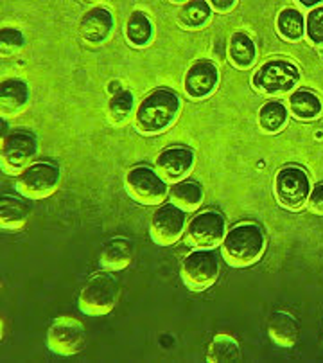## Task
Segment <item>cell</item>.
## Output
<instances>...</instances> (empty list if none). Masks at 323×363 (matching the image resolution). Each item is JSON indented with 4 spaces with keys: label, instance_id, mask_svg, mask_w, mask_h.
Masks as SVG:
<instances>
[{
    "label": "cell",
    "instance_id": "d6986e66",
    "mask_svg": "<svg viewBox=\"0 0 323 363\" xmlns=\"http://www.w3.org/2000/svg\"><path fill=\"white\" fill-rule=\"evenodd\" d=\"M133 259V247L124 238H115L104 245L101 252V267L106 272L124 270Z\"/></svg>",
    "mask_w": 323,
    "mask_h": 363
},
{
    "label": "cell",
    "instance_id": "7c38bea8",
    "mask_svg": "<svg viewBox=\"0 0 323 363\" xmlns=\"http://www.w3.org/2000/svg\"><path fill=\"white\" fill-rule=\"evenodd\" d=\"M185 230V211L174 203L162 205L151 218L149 234L151 240L160 247L174 245Z\"/></svg>",
    "mask_w": 323,
    "mask_h": 363
},
{
    "label": "cell",
    "instance_id": "30bf717a",
    "mask_svg": "<svg viewBox=\"0 0 323 363\" xmlns=\"http://www.w3.org/2000/svg\"><path fill=\"white\" fill-rule=\"evenodd\" d=\"M47 345L60 356L79 354L86 345L85 325L72 317H60L47 331Z\"/></svg>",
    "mask_w": 323,
    "mask_h": 363
},
{
    "label": "cell",
    "instance_id": "8992f818",
    "mask_svg": "<svg viewBox=\"0 0 323 363\" xmlns=\"http://www.w3.org/2000/svg\"><path fill=\"white\" fill-rule=\"evenodd\" d=\"M220 261L210 250H194L183 259L180 268L181 281L193 291H205L220 277Z\"/></svg>",
    "mask_w": 323,
    "mask_h": 363
},
{
    "label": "cell",
    "instance_id": "4dcf8cb0",
    "mask_svg": "<svg viewBox=\"0 0 323 363\" xmlns=\"http://www.w3.org/2000/svg\"><path fill=\"white\" fill-rule=\"evenodd\" d=\"M307 205H309V211H311L312 214L323 216V184H319V186H316L314 189L311 191Z\"/></svg>",
    "mask_w": 323,
    "mask_h": 363
},
{
    "label": "cell",
    "instance_id": "ffe728a7",
    "mask_svg": "<svg viewBox=\"0 0 323 363\" xmlns=\"http://www.w3.org/2000/svg\"><path fill=\"white\" fill-rule=\"evenodd\" d=\"M153 35L154 29L149 16L144 11L131 13L126 22V28H124V36H126L128 43L131 47L142 49V47H147L153 42Z\"/></svg>",
    "mask_w": 323,
    "mask_h": 363
},
{
    "label": "cell",
    "instance_id": "9a60e30c",
    "mask_svg": "<svg viewBox=\"0 0 323 363\" xmlns=\"http://www.w3.org/2000/svg\"><path fill=\"white\" fill-rule=\"evenodd\" d=\"M113 13L108 8H92L79 18L77 29H79L81 38L85 42L99 45V43L106 42L113 33Z\"/></svg>",
    "mask_w": 323,
    "mask_h": 363
},
{
    "label": "cell",
    "instance_id": "d6a6232c",
    "mask_svg": "<svg viewBox=\"0 0 323 363\" xmlns=\"http://www.w3.org/2000/svg\"><path fill=\"white\" fill-rule=\"evenodd\" d=\"M300 6H304V8H318V6H322V2H312V0H302Z\"/></svg>",
    "mask_w": 323,
    "mask_h": 363
},
{
    "label": "cell",
    "instance_id": "5b68a950",
    "mask_svg": "<svg viewBox=\"0 0 323 363\" xmlns=\"http://www.w3.org/2000/svg\"><path fill=\"white\" fill-rule=\"evenodd\" d=\"M124 187L131 200L142 205H158L169 194L167 182L147 166H137L128 171Z\"/></svg>",
    "mask_w": 323,
    "mask_h": 363
},
{
    "label": "cell",
    "instance_id": "ba28073f",
    "mask_svg": "<svg viewBox=\"0 0 323 363\" xmlns=\"http://www.w3.org/2000/svg\"><path fill=\"white\" fill-rule=\"evenodd\" d=\"M38 140L27 132H15L2 140L0 162L8 174H22L36 160Z\"/></svg>",
    "mask_w": 323,
    "mask_h": 363
},
{
    "label": "cell",
    "instance_id": "52a82bcc",
    "mask_svg": "<svg viewBox=\"0 0 323 363\" xmlns=\"http://www.w3.org/2000/svg\"><path fill=\"white\" fill-rule=\"evenodd\" d=\"M311 194V182L304 169L295 166L284 167L275 177V196L288 211H300Z\"/></svg>",
    "mask_w": 323,
    "mask_h": 363
},
{
    "label": "cell",
    "instance_id": "83f0119b",
    "mask_svg": "<svg viewBox=\"0 0 323 363\" xmlns=\"http://www.w3.org/2000/svg\"><path fill=\"white\" fill-rule=\"evenodd\" d=\"M241 359V351H239L237 342L227 335H217L212 340L210 347L207 352L208 363H234Z\"/></svg>",
    "mask_w": 323,
    "mask_h": 363
},
{
    "label": "cell",
    "instance_id": "8fae6325",
    "mask_svg": "<svg viewBox=\"0 0 323 363\" xmlns=\"http://www.w3.org/2000/svg\"><path fill=\"white\" fill-rule=\"evenodd\" d=\"M225 218L220 213L207 211L188 221L185 228V241L198 250H210L225 240Z\"/></svg>",
    "mask_w": 323,
    "mask_h": 363
},
{
    "label": "cell",
    "instance_id": "e0dca14e",
    "mask_svg": "<svg viewBox=\"0 0 323 363\" xmlns=\"http://www.w3.org/2000/svg\"><path fill=\"white\" fill-rule=\"evenodd\" d=\"M268 335L280 347H293L300 338V328L291 315L275 311L268 318Z\"/></svg>",
    "mask_w": 323,
    "mask_h": 363
},
{
    "label": "cell",
    "instance_id": "6da1fadb",
    "mask_svg": "<svg viewBox=\"0 0 323 363\" xmlns=\"http://www.w3.org/2000/svg\"><path fill=\"white\" fill-rule=\"evenodd\" d=\"M181 112L178 94L167 89H158L140 101L135 113V128L144 135H158L174 124Z\"/></svg>",
    "mask_w": 323,
    "mask_h": 363
},
{
    "label": "cell",
    "instance_id": "7a4b0ae2",
    "mask_svg": "<svg viewBox=\"0 0 323 363\" xmlns=\"http://www.w3.org/2000/svg\"><path fill=\"white\" fill-rule=\"evenodd\" d=\"M266 247L264 232L255 223H239L223 240V257L230 267L246 268L262 255Z\"/></svg>",
    "mask_w": 323,
    "mask_h": 363
},
{
    "label": "cell",
    "instance_id": "484cf974",
    "mask_svg": "<svg viewBox=\"0 0 323 363\" xmlns=\"http://www.w3.org/2000/svg\"><path fill=\"white\" fill-rule=\"evenodd\" d=\"M277 31L288 42L300 40L305 35V18L300 9H282L277 16Z\"/></svg>",
    "mask_w": 323,
    "mask_h": 363
},
{
    "label": "cell",
    "instance_id": "603a6c76",
    "mask_svg": "<svg viewBox=\"0 0 323 363\" xmlns=\"http://www.w3.org/2000/svg\"><path fill=\"white\" fill-rule=\"evenodd\" d=\"M288 124V108L280 101H268L259 110V126L268 135H275Z\"/></svg>",
    "mask_w": 323,
    "mask_h": 363
},
{
    "label": "cell",
    "instance_id": "3957f363",
    "mask_svg": "<svg viewBox=\"0 0 323 363\" xmlns=\"http://www.w3.org/2000/svg\"><path fill=\"white\" fill-rule=\"evenodd\" d=\"M251 83L257 92L266 96H284L293 92L300 83V70L295 63L285 60H271L259 67Z\"/></svg>",
    "mask_w": 323,
    "mask_h": 363
},
{
    "label": "cell",
    "instance_id": "7402d4cb",
    "mask_svg": "<svg viewBox=\"0 0 323 363\" xmlns=\"http://www.w3.org/2000/svg\"><path fill=\"white\" fill-rule=\"evenodd\" d=\"M289 112L300 121H314L322 113V101L309 90H298L289 96Z\"/></svg>",
    "mask_w": 323,
    "mask_h": 363
},
{
    "label": "cell",
    "instance_id": "4316f807",
    "mask_svg": "<svg viewBox=\"0 0 323 363\" xmlns=\"http://www.w3.org/2000/svg\"><path fill=\"white\" fill-rule=\"evenodd\" d=\"M135 106V97L130 90L119 89L117 92H113L108 99L106 106V116L108 121L113 124V126H120L128 121V117L131 116Z\"/></svg>",
    "mask_w": 323,
    "mask_h": 363
},
{
    "label": "cell",
    "instance_id": "4fadbf2b",
    "mask_svg": "<svg viewBox=\"0 0 323 363\" xmlns=\"http://www.w3.org/2000/svg\"><path fill=\"white\" fill-rule=\"evenodd\" d=\"M220 85V70L208 60H200L188 67L183 77V90L191 99H205Z\"/></svg>",
    "mask_w": 323,
    "mask_h": 363
},
{
    "label": "cell",
    "instance_id": "2e32d148",
    "mask_svg": "<svg viewBox=\"0 0 323 363\" xmlns=\"http://www.w3.org/2000/svg\"><path fill=\"white\" fill-rule=\"evenodd\" d=\"M29 103V86L22 77H9L0 85V110L4 117L18 116Z\"/></svg>",
    "mask_w": 323,
    "mask_h": 363
},
{
    "label": "cell",
    "instance_id": "f546056e",
    "mask_svg": "<svg viewBox=\"0 0 323 363\" xmlns=\"http://www.w3.org/2000/svg\"><path fill=\"white\" fill-rule=\"evenodd\" d=\"M26 43L23 38V33L18 31L15 28H4L0 33V50H2V56H9L18 52L20 49Z\"/></svg>",
    "mask_w": 323,
    "mask_h": 363
},
{
    "label": "cell",
    "instance_id": "277c9868",
    "mask_svg": "<svg viewBox=\"0 0 323 363\" xmlns=\"http://www.w3.org/2000/svg\"><path fill=\"white\" fill-rule=\"evenodd\" d=\"M119 298V284L112 275H96L85 284L79 295V309L89 317L108 315Z\"/></svg>",
    "mask_w": 323,
    "mask_h": 363
},
{
    "label": "cell",
    "instance_id": "d4e9b609",
    "mask_svg": "<svg viewBox=\"0 0 323 363\" xmlns=\"http://www.w3.org/2000/svg\"><path fill=\"white\" fill-rule=\"evenodd\" d=\"M29 220V207L16 198L4 196L0 200V225L8 230L22 228Z\"/></svg>",
    "mask_w": 323,
    "mask_h": 363
},
{
    "label": "cell",
    "instance_id": "1f68e13d",
    "mask_svg": "<svg viewBox=\"0 0 323 363\" xmlns=\"http://www.w3.org/2000/svg\"><path fill=\"white\" fill-rule=\"evenodd\" d=\"M212 8V11H217V13H230L232 9L237 6V2L235 0H212V2H208Z\"/></svg>",
    "mask_w": 323,
    "mask_h": 363
},
{
    "label": "cell",
    "instance_id": "9c48e42d",
    "mask_svg": "<svg viewBox=\"0 0 323 363\" xmlns=\"http://www.w3.org/2000/svg\"><path fill=\"white\" fill-rule=\"evenodd\" d=\"M60 178H62V173H60L58 166L36 162L20 174L15 187L22 196L31 198V200H42L58 189Z\"/></svg>",
    "mask_w": 323,
    "mask_h": 363
},
{
    "label": "cell",
    "instance_id": "cb8c5ba5",
    "mask_svg": "<svg viewBox=\"0 0 323 363\" xmlns=\"http://www.w3.org/2000/svg\"><path fill=\"white\" fill-rule=\"evenodd\" d=\"M212 8L205 0H191L181 4L178 11V23L185 29H200L210 20Z\"/></svg>",
    "mask_w": 323,
    "mask_h": 363
},
{
    "label": "cell",
    "instance_id": "5bb4252c",
    "mask_svg": "<svg viewBox=\"0 0 323 363\" xmlns=\"http://www.w3.org/2000/svg\"><path fill=\"white\" fill-rule=\"evenodd\" d=\"M194 167V151L187 147H167L154 160V171L166 182H181Z\"/></svg>",
    "mask_w": 323,
    "mask_h": 363
},
{
    "label": "cell",
    "instance_id": "f1b7e54d",
    "mask_svg": "<svg viewBox=\"0 0 323 363\" xmlns=\"http://www.w3.org/2000/svg\"><path fill=\"white\" fill-rule=\"evenodd\" d=\"M305 35L314 45H323V4L311 9L305 18Z\"/></svg>",
    "mask_w": 323,
    "mask_h": 363
},
{
    "label": "cell",
    "instance_id": "ac0fdd59",
    "mask_svg": "<svg viewBox=\"0 0 323 363\" xmlns=\"http://www.w3.org/2000/svg\"><path fill=\"white\" fill-rule=\"evenodd\" d=\"M228 62L239 70L251 69L257 60V47L254 40L244 33H234L228 42Z\"/></svg>",
    "mask_w": 323,
    "mask_h": 363
},
{
    "label": "cell",
    "instance_id": "44dd1931",
    "mask_svg": "<svg viewBox=\"0 0 323 363\" xmlns=\"http://www.w3.org/2000/svg\"><path fill=\"white\" fill-rule=\"evenodd\" d=\"M171 203L180 207L185 213H193L200 209L203 203V189L198 186L196 182H176L169 189Z\"/></svg>",
    "mask_w": 323,
    "mask_h": 363
}]
</instances>
